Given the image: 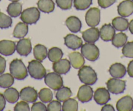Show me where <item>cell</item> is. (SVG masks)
<instances>
[{
  "label": "cell",
  "instance_id": "41",
  "mask_svg": "<svg viewBox=\"0 0 133 111\" xmlns=\"http://www.w3.org/2000/svg\"><path fill=\"white\" fill-rule=\"evenodd\" d=\"M98 4L103 9H107L116 3V0H97Z\"/></svg>",
  "mask_w": 133,
  "mask_h": 111
},
{
  "label": "cell",
  "instance_id": "31",
  "mask_svg": "<svg viewBox=\"0 0 133 111\" xmlns=\"http://www.w3.org/2000/svg\"><path fill=\"white\" fill-rule=\"evenodd\" d=\"M128 37L124 33H119V34H115L113 39L112 40V43L116 48H120L125 45L127 41Z\"/></svg>",
  "mask_w": 133,
  "mask_h": 111
},
{
  "label": "cell",
  "instance_id": "42",
  "mask_svg": "<svg viewBox=\"0 0 133 111\" xmlns=\"http://www.w3.org/2000/svg\"><path fill=\"white\" fill-rule=\"evenodd\" d=\"M31 110L32 111H46L47 110V107L43 103L37 102L33 103Z\"/></svg>",
  "mask_w": 133,
  "mask_h": 111
},
{
  "label": "cell",
  "instance_id": "28",
  "mask_svg": "<svg viewBox=\"0 0 133 111\" xmlns=\"http://www.w3.org/2000/svg\"><path fill=\"white\" fill-rule=\"evenodd\" d=\"M22 5L18 2H12L10 3L7 9V11L11 17L16 18L21 15Z\"/></svg>",
  "mask_w": 133,
  "mask_h": 111
},
{
  "label": "cell",
  "instance_id": "36",
  "mask_svg": "<svg viewBox=\"0 0 133 111\" xmlns=\"http://www.w3.org/2000/svg\"><path fill=\"white\" fill-rule=\"evenodd\" d=\"M92 4V0H74V6L79 11L85 10Z\"/></svg>",
  "mask_w": 133,
  "mask_h": 111
},
{
  "label": "cell",
  "instance_id": "22",
  "mask_svg": "<svg viewBox=\"0 0 133 111\" xmlns=\"http://www.w3.org/2000/svg\"><path fill=\"white\" fill-rule=\"evenodd\" d=\"M65 24L69 30L72 33L79 32L82 28L81 21L75 16H69L65 21Z\"/></svg>",
  "mask_w": 133,
  "mask_h": 111
},
{
  "label": "cell",
  "instance_id": "3",
  "mask_svg": "<svg viewBox=\"0 0 133 111\" xmlns=\"http://www.w3.org/2000/svg\"><path fill=\"white\" fill-rule=\"evenodd\" d=\"M28 71L32 78L37 80L43 79L46 75V70L38 60H31L28 63Z\"/></svg>",
  "mask_w": 133,
  "mask_h": 111
},
{
  "label": "cell",
  "instance_id": "35",
  "mask_svg": "<svg viewBox=\"0 0 133 111\" xmlns=\"http://www.w3.org/2000/svg\"><path fill=\"white\" fill-rule=\"evenodd\" d=\"M12 24V20L11 16L0 12V28L7 29L11 27Z\"/></svg>",
  "mask_w": 133,
  "mask_h": 111
},
{
  "label": "cell",
  "instance_id": "29",
  "mask_svg": "<svg viewBox=\"0 0 133 111\" xmlns=\"http://www.w3.org/2000/svg\"><path fill=\"white\" fill-rule=\"evenodd\" d=\"M72 95V91L68 87L62 86L57 90L56 94V97L59 101L64 102L65 101L69 99Z\"/></svg>",
  "mask_w": 133,
  "mask_h": 111
},
{
  "label": "cell",
  "instance_id": "19",
  "mask_svg": "<svg viewBox=\"0 0 133 111\" xmlns=\"http://www.w3.org/2000/svg\"><path fill=\"white\" fill-rule=\"evenodd\" d=\"M100 33L98 29L95 27H91L82 32V38L86 43H94L98 40Z\"/></svg>",
  "mask_w": 133,
  "mask_h": 111
},
{
  "label": "cell",
  "instance_id": "23",
  "mask_svg": "<svg viewBox=\"0 0 133 111\" xmlns=\"http://www.w3.org/2000/svg\"><path fill=\"white\" fill-rule=\"evenodd\" d=\"M112 26L115 28V30L117 31H126L129 28V21L127 19L125 18V17H116L112 21Z\"/></svg>",
  "mask_w": 133,
  "mask_h": 111
},
{
  "label": "cell",
  "instance_id": "12",
  "mask_svg": "<svg viewBox=\"0 0 133 111\" xmlns=\"http://www.w3.org/2000/svg\"><path fill=\"white\" fill-rule=\"evenodd\" d=\"M71 64L67 59H61L57 62H54L52 69L54 71L59 75H65L71 69Z\"/></svg>",
  "mask_w": 133,
  "mask_h": 111
},
{
  "label": "cell",
  "instance_id": "4",
  "mask_svg": "<svg viewBox=\"0 0 133 111\" xmlns=\"http://www.w3.org/2000/svg\"><path fill=\"white\" fill-rule=\"evenodd\" d=\"M40 11L36 7H30L24 10L21 13L20 19L27 24H34L40 18Z\"/></svg>",
  "mask_w": 133,
  "mask_h": 111
},
{
  "label": "cell",
  "instance_id": "49",
  "mask_svg": "<svg viewBox=\"0 0 133 111\" xmlns=\"http://www.w3.org/2000/svg\"><path fill=\"white\" fill-rule=\"evenodd\" d=\"M1 1H2V0H0V2H1Z\"/></svg>",
  "mask_w": 133,
  "mask_h": 111
},
{
  "label": "cell",
  "instance_id": "15",
  "mask_svg": "<svg viewBox=\"0 0 133 111\" xmlns=\"http://www.w3.org/2000/svg\"><path fill=\"white\" fill-rule=\"evenodd\" d=\"M117 12L122 17H128L133 13V2L124 0L117 6Z\"/></svg>",
  "mask_w": 133,
  "mask_h": 111
},
{
  "label": "cell",
  "instance_id": "14",
  "mask_svg": "<svg viewBox=\"0 0 133 111\" xmlns=\"http://www.w3.org/2000/svg\"><path fill=\"white\" fill-rule=\"evenodd\" d=\"M65 44L73 50L80 48L82 46L83 41L81 38L73 34H68L64 37Z\"/></svg>",
  "mask_w": 133,
  "mask_h": 111
},
{
  "label": "cell",
  "instance_id": "16",
  "mask_svg": "<svg viewBox=\"0 0 133 111\" xmlns=\"http://www.w3.org/2000/svg\"><path fill=\"white\" fill-rule=\"evenodd\" d=\"M16 44L9 40H2L0 41V54L5 56H11L16 51Z\"/></svg>",
  "mask_w": 133,
  "mask_h": 111
},
{
  "label": "cell",
  "instance_id": "1",
  "mask_svg": "<svg viewBox=\"0 0 133 111\" xmlns=\"http://www.w3.org/2000/svg\"><path fill=\"white\" fill-rule=\"evenodd\" d=\"M9 69L11 75L17 80H24L28 76V70L21 60H13L10 63Z\"/></svg>",
  "mask_w": 133,
  "mask_h": 111
},
{
  "label": "cell",
  "instance_id": "46",
  "mask_svg": "<svg viewBox=\"0 0 133 111\" xmlns=\"http://www.w3.org/2000/svg\"><path fill=\"white\" fill-rule=\"evenodd\" d=\"M102 111H114L115 109L114 107L111 105H106L103 106V108H101Z\"/></svg>",
  "mask_w": 133,
  "mask_h": 111
},
{
  "label": "cell",
  "instance_id": "50",
  "mask_svg": "<svg viewBox=\"0 0 133 111\" xmlns=\"http://www.w3.org/2000/svg\"><path fill=\"white\" fill-rule=\"evenodd\" d=\"M132 2H133V0H132Z\"/></svg>",
  "mask_w": 133,
  "mask_h": 111
},
{
  "label": "cell",
  "instance_id": "25",
  "mask_svg": "<svg viewBox=\"0 0 133 111\" xmlns=\"http://www.w3.org/2000/svg\"><path fill=\"white\" fill-rule=\"evenodd\" d=\"M37 7L39 11L44 13H50L54 11L55 3L52 0H39Z\"/></svg>",
  "mask_w": 133,
  "mask_h": 111
},
{
  "label": "cell",
  "instance_id": "40",
  "mask_svg": "<svg viewBox=\"0 0 133 111\" xmlns=\"http://www.w3.org/2000/svg\"><path fill=\"white\" fill-rule=\"evenodd\" d=\"M30 110L29 106L28 105V102L26 101H20L16 103L14 108L15 111H29Z\"/></svg>",
  "mask_w": 133,
  "mask_h": 111
},
{
  "label": "cell",
  "instance_id": "47",
  "mask_svg": "<svg viewBox=\"0 0 133 111\" xmlns=\"http://www.w3.org/2000/svg\"><path fill=\"white\" fill-rule=\"evenodd\" d=\"M129 29L130 32L133 35V19L130 22L129 24Z\"/></svg>",
  "mask_w": 133,
  "mask_h": 111
},
{
  "label": "cell",
  "instance_id": "21",
  "mask_svg": "<svg viewBox=\"0 0 133 111\" xmlns=\"http://www.w3.org/2000/svg\"><path fill=\"white\" fill-rule=\"evenodd\" d=\"M70 62L72 67L75 69H80L84 66L85 60L83 55L78 52H71L69 54Z\"/></svg>",
  "mask_w": 133,
  "mask_h": 111
},
{
  "label": "cell",
  "instance_id": "45",
  "mask_svg": "<svg viewBox=\"0 0 133 111\" xmlns=\"http://www.w3.org/2000/svg\"><path fill=\"white\" fill-rule=\"evenodd\" d=\"M127 71L129 76L133 78V60L130 61L129 64H128Z\"/></svg>",
  "mask_w": 133,
  "mask_h": 111
},
{
  "label": "cell",
  "instance_id": "7",
  "mask_svg": "<svg viewBox=\"0 0 133 111\" xmlns=\"http://www.w3.org/2000/svg\"><path fill=\"white\" fill-rule=\"evenodd\" d=\"M107 86L108 91L112 94H122L126 88V82L116 78H112L107 81Z\"/></svg>",
  "mask_w": 133,
  "mask_h": 111
},
{
  "label": "cell",
  "instance_id": "39",
  "mask_svg": "<svg viewBox=\"0 0 133 111\" xmlns=\"http://www.w3.org/2000/svg\"><path fill=\"white\" fill-rule=\"evenodd\" d=\"M62 110V106L59 101H52L50 102L47 107V110L48 111H61Z\"/></svg>",
  "mask_w": 133,
  "mask_h": 111
},
{
  "label": "cell",
  "instance_id": "38",
  "mask_svg": "<svg viewBox=\"0 0 133 111\" xmlns=\"http://www.w3.org/2000/svg\"><path fill=\"white\" fill-rule=\"evenodd\" d=\"M57 7L62 10H69L72 5V0H56Z\"/></svg>",
  "mask_w": 133,
  "mask_h": 111
},
{
  "label": "cell",
  "instance_id": "9",
  "mask_svg": "<svg viewBox=\"0 0 133 111\" xmlns=\"http://www.w3.org/2000/svg\"><path fill=\"white\" fill-rule=\"evenodd\" d=\"M20 97L22 100L28 103H35L38 97L37 92L34 88L27 86L21 90Z\"/></svg>",
  "mask_w": 133,
  "mask_h": 111
},
{
  "label": "cell",
  "instance_id": "2",
  "mask_svg": "<svg viewBox=\"0 0 133 111\" xmlns=\"http://www.w3.org/2000/svg\"><path fill=\"white\" fill-rule=\"evenodd\" d=\"M79 79L85 84L93 85L97 81V75L95 70L90 66H82L78 71Z\"/></svg>",
  "mask_w": 133,
  "mask_h": 111
},
{
  "label": "cell",
  "instance_id": "32",
  "mask_svg": "<svg viewBox=\"0 0 133 111\" xmlns=\"http://www.w3.org/2000/svg\"><path fill=\"white\" fill-rule=\"evenodd\" d=\"M63 56L62 50L58 47H52L48 50V57L50 61L52 62H56L62 59Z\"/></svg>",
  "mask_w": 133,
  "mask_h": 111
},
{
  "label": "cell",
  "instance_id": "6",
  "mask_svg": "<svg viewBox=\"0 0 133 111\" xmlns=\"http://www.w3.org/2000/svg\"><path fill=\"white\" fill-rule=\"evenodd\" d=\"M44 82L52 90H58L63 84V80L59 74L56 72L49 73L44 76Z\"/></svg>",
  "mask_w": 133,
  "mask_h": 111
},
{
  "label": "cell",
  "instance_id": "43",
  "mask_svg": "<svg viewBox=\"0 0 133 111\" xmlns=\"http://www.w3.org/2000/svg\"><path fill=\"white\" fill-rule=\"evenodd\" d=\"M6 68V60L3 57L0 56V75L4 73Z\"/></svg>",
  "mask_w": 133,
  "mask_h": 111
},
{
  "label": "cell",
  "instance_id": "13",
  "mask_svg": "<svg viewBox=\"0 0 133 111\" xmlns=\"http://www.w3.org/2000/svg\"><path fill=\"white\" fill-rule=\"evenodd\" d=\"M32 47L31 40L29 39H22L17 43L16 50L22 56H27L31 51Z\"/></svg>",
  "mask_w": 133,
  "mask_h": 111
},
{
  "label": "cell",
  "instance_id": "10",
  "mask_svg": "<svg viewBox=\"0 0 133 111\" xmlns=\"http://www.w3.org/2000/svg\"><path fill=\"white\" fill-rule=\"evenodd\" d=\"M93 98L97 104L101 105H105L110 100V92L105 88H99L95 92Z\"/></svg>",
  "mask_w": 133,
  "mask_h": 111
},
{
  "label": "cell",
  "instance_id": "48",
  "mask_svg": "<svg viewBox=\"0 0 133 111\" xmlns=\"http://www.w3.org/2000/svg\"><path fill=\"white\" fill-rule=\"evenodd\" d=\"M9 1H11V2H18V1H20V0H9Z\"/></svg>",
  "mask_w": 133,
  "mask_h": 111
},
{
  "label": "cell",
  "instance_id": "17",
  "mask_svg": "<svg viewBox=\"0 0 133 111\" xmlns=\"http://www.w3.org/2000/svg\"><path fill=\"white\" fill-rule=\"evenodd\" d=\"M116 108L118 111H130L133 109V99L130 95H125L117 101Z\"/></svg>",
  "mask_w": 133,
  "mask_h": 111
},
{
  "label": "cell",
  "instance_id": "8",
  "mask_svg": "<svg viewBox=\"0 0 133 111\" xmlns=\"http://www.w3.org/2000/svg\"><path fill=\"white\" fill-rule=\"evenodd\" d=\"M85 22L90 27H95L101 21V11L97 7L89 9L85 14Z\"/></svg>",
  "mask_w": 133,
  "mask_h": 111
},
{
  "label": "cell",
  "instance_id": "18",
  "mask_svg": "<svg viewBox=\"0 0 133 111\" xmlns=\"http://www.w3.org/2000/svg\"><path fill=\"white\" fill-rule=\"evenodd\" d=\"M100 37L104 41H110L115 35L116 30L111 24H104L100 29Z\"/></svg>",
  "mask_w": 133,
  "mask_h": 111
},
{
  "label": "cell",
  "instance_id": "37",
  "mask_svg": "<svg viewBox=\"0 0 133 111\" xmlns=\"http://www.w3.org/2000/svg\"><path fill=\"white\" fill-rule=\"evenodd\" d=\"M122 54L125 57L133 58V41L128 42L123 46Z\"/></svg>",
  "mask_w": 133,
  "mask_h": 111
},
{
  "label": "cell",
  "instance_id": "5",
  "mask_svg": "<svg viewBox=\"0 0 133 111\" xmlns=\"http://www.w3.org/2000/svg\"><path fill=\"white\" fill-rule=\"evenodd\" d=\"M81 53L88 60L95 62L99 57V49L93 43H85L81 47Z\"/></svg>",
  "mask_w": 133,
  "mask_h": 111
},
{
  "label": "cell",
  "instance_id": "33",
  "mask_svg": "<svg viewBox=\"0 0 133 111\" xmlns=\"http://www.w3.org/2000/svg\"><path fill=\"white\" fill-rule=\"evenodd\" d=\"M78 109V103L75 99H68L63 102L62 105L63 111H76Z\"/></svg>",
  "mask_w": 133,
  "mask_h": 111
},
{
  "label": "cell",
  "instance_id": "34",
  "mask_svg": "<svg viewBox=\"0 0 133 111\" xmlns=\"http://www.w3.org/2000/svg\"><path fill=\"white\" fill-rule=\"evenodd\" d=\"M38 96L43 103H47L52 100L53 94L49 88H43L40 90Z\"/></svg>",
  "mask_w": 133,
  "mask_h": 111
},
{
  "label": "cell",
  "instance_id": "24",
  "mask_svg": "<svg viewBox=\"0 0 133 111\" xmlns=\"http://www.w3.org/2000/svg\"><path fill=\"white\" fill-rule=\"evenodd\" d=\"M33 56L37 60L43 62L48 56V51L45 46L38 44L33 48Z\"/></svg>",
  "mask_w": 133,
  "mask_h": 111
},
{
  "label": "cell",
  "instance_id": "30",
  "mask_svg": "<svg viewBox=\"0 0 133 111\" xmlns=\"http://www.w3.org/2000/svg\"><path fill=\"white\" fill-rule=\"evenodd\" d=\"M15 78L11 73L0 75V87L2 88H8L14 84Z\"/></svg>",
  "mask_w": 133,
  "mask_h": 111
},
{
  "label": "cell",
  "instance_id": "44",
  "mask_svg": "<svg viewBox=\"0 0 133 111\" xmlns=\"http://www.w3.org/2000/svg\"><path fill=\"white\" fill-rule=\"evenodd\" d=\"M6 105V99L5 98L4 95L0 93V111L4 110Z\"/></svg>",
  "mask_w": 133,
  "mask_h": 111
},
{
  "label": "cell",
  "instance_id": "11",
  "mask_svg": "<svg viewBox=\"0 0 133 111\" xmlns=\"http://www.w3.org/2000/svg\"><path fill=\"white\" fill-rule=\"evenodd\" d=\"M93 91L89 85L85 84L80 86L77 94V98L82 103H88L93 98Z\"/></svg>",
  "mask_w": 133,
  "mask_h": 111
},
{
  "label": "cell",
  "instance_id": "26",
  "mask_svg": "<svg viewBox=\"0 0 133 111\" xmlns=\"http://www.w3.org/2000/svg\"><path fill=\"white\" fill-rule=\"evenodd\" d=\"M28 33V25L24 22H19L16 24L13 31V37L17 39L24 37Z\"/></svg>",
  "mask_w": 133,
  "mask_h": 111
},
{
  "label": "cell",
  "instance_id": "27",
  "mask_svg": "<svg viewBox=\"0 0 133 111\" xmlns=\"http://www.w3.org/2000/svg\"><path fill=\"white\" fill-rule=\"evenodd\" d=\"M3 95L6 101L10 103H16L20 97L19 92L16 88H8L4 92Z\"/></svg>",
  "mask_w": 133,
  "mask_h": 111
},
{
  "label": "cell",
  "instance_id": "20",
  "mask_svg": "<svg viewBox=\"0 0 133 111\" xmlns=\"http://www.w3.org/2000/svg\"><path fill=\"white\" fill-rule=\"evenodd\" d=\"M109 73L113 78L121 79L126 75L127 69L124 65L120 63H115L110 67Z\"/></svg>",
  "mask_w": 133,
  "mask_h": 111
}]
</instances>
